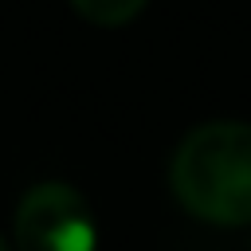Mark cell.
<instances>
[{"instance_id":"7a4b0ae2","label":"cell","mask_w":251,"mask_h":251,"mask_svg":"<svg viewBox=\"0 0 251 251\" xmlns=\"http://www.w3.org/2000/svg\"><path fill=\"white\" fill-rule=\"evenodd\" d=\"M16 251H98V224L78 188L43 180L16 208Z\"/></svg>"},{"instance_id":"3957f363","label":"cell","mask_w":251,"mask_h":251,"mask_svg":"<svg viewBox=\"0 0 251 251\" xmlns=\"http://www.w3.org/2000/svg\"><path fill=\"white\" fill-rule=\"evenodd\" d=\"M71 8L78 16H86L90 24H102V27H118L126 20H133L145 0H71Z\"/></svg>"},{"instance_id":"277c9868","label":"cell","mask_w":251,"mask_h":251,"mask_svg":"<svg viewBox=\"0 0 251 251\" xmlns=\"http://www.w3.org/2000/svg\"><path fill=\"white\" fill-rule=\"evenodd\" d=\"M0 251H8V247H4V239H0Z\"/></svg>"},{"instance_id":"6da1fadb","label":"cell","mask_w":251,"mask_h":251,"mask_svg":"<svg viewBox=\"0 0 251 251\" xmlns=\"http://www.w3.org/2000/svg\"><path fill=\"white\" fill-rule=\"evenodd\" d=\"M169 184L180 208L204 224H251V122H204L184 133Z\"/></svg>"}]
</instances>
